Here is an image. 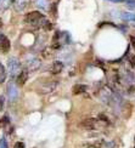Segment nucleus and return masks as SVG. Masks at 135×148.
Instances as JSON below:
<instances>
[{
    "mask_svg": "<svg viewBox=\"0 0 135 148\" xmlns=\"http://www.w3.org/2000/svg\"><path fill=\"white\" fill-rule=\"evenodd\" d=\"M0 148H8V143H6L5 140H3L1 142H0Z\"/></svg>",
    "mask_w": 135,
    "mask_h": 148,
    "instance_id": "obj_21",
    "label": "nucleus"
},
{
    "mask_svg": "<svg viewBox=\"0 0 135 148\" xmlns=\"http://www.w3.org/2000/svg\"><path fill=\"white\" fill-rule=\"evenodd\" d=\"M63 63L61 62V61H55V62L51 63L50 68H49V72L51 74H60L61 72L63 71Z\"/></svg>",
    "mask_w": 135,
    "mask_h": 148,
    "instance_id": "obj_7",
    "label": "nucleus"
},
{
    "mask_svg": "<svg viewBox=\"0 0 135 148\" xmlns=\"http://www.w3.org/2000/svg\"><path fill=\"white\" fill-rule=\"evenodd\" d=\"M6 77H8V74H6V69L5 67L0 63V84H3L5 80H6Z\"/></svg>",
    "mask_w": 135,
    "mask_h": 148,
    "instance_id": "obj_13",
    "label": "nucleus"
},
{
    "mask_svg": "<svg viewBox=\"0 0 135 148\" xmlns=\"http://www.w3.org/2000/svg\"><path fill=\"white\" fill-rule=\"evenodd\" d=\"M40 64H41V62H40L38 58H32L30 61H28V62H27V67H28L29 71H37V69H39Z\"/></svg>",
    "mask_w": 135,
    "mask_h": 148,
    "instance_id": "obj_10",
    "label": "nucleus"
},
{
    "mask_svg": "<svg viewBox=\"0 0 135 148\" xmlns=\"http://www.w3.org/2000/svg\"><path fill=\"white\" fill-rule=\"evenodd\" d=\"M129 40H130V46L135 51V35H129Z\"/></svg>",
    "mask_w": 135,
    "mask_h": 148,
    "instance_id": "obj_19",
    "label": "nucleus"
},
{
    "mask_svg": "<svg viewBox=\"0 0 135 148\" xmlns=\"http://www.w3.org/2000/svg\"><path fill=\"white\" fill-rule=\"evenodd\" d=\"M59 82L57 80H51V82H46L44 84H41L39 88H38V92L41 95H48V94H51L52 91H55V89L57 88Z\"/></svg>",
    "mask_w": 135,
    "mask_h": 148,
    "instance_id": "obj_3",
    "label": "nucleus"
},
{
    "mask_svg": "<svg viewBox=\"0 0 135 148\" xmlns=\"http://www.w3.org/2000/svg\"><path fill=\"white\" fill-rule=\"evenodd\" d=\"M37 5L40 9H48V1L46 0H37Z\"/></svg>",
    "mask_w": 135,
    "mask_h": 148,
    "instance_id": "obj_14",
    "label": "nucleus"
},
{
    "mask_svg": "<svg viewBox=\"0 0 135 148\" xmlns=\"http://www.w3.org/2000/svg\"><path fill=\"white\" fill-rule=\"evenodd\" d=\"M15 6L18 11H22L23 9H26V6L28 4V0H15Z\"/></svg>",
    "mask_w": 135,
    "mask_h": 148,
    "instance_id": "obj_11",
    "label": "nucleus"
},
{
    "mask_svg": "<svg viewBox=\"0 0 135 148\" xmlns=\"http://www.w3.org/2000/svg\"><path fill=\"white\" fill-rule=\"evenodd\" d=\"M9 97H10V100H15V98L17 97V95H18V92H17V89L15 88V85H9Z\"/></svg>",
    "mask_w": 135,
    "mask_h": 148,
    "instance_id": "obj_12",
    "label": "nucleus"
},
{
    "mask_svg": "<svg viewBox=\"0 0 135 148\" xmlns=\"http://www.w3.org/2000/svg\"><path fill=\"white\" fill-rule=\"evenodd\" d=\"M97 119H99L100 121H102V123H110L108 121V116L105 115V114H102V113H100L99 115H97Z\"/></svg>",
    "mask_w": 135,
    "mask_h": 148,
    "instance_id": "obj_15",
    "label": "nucleus"
},
{
    "mask_svg": "<svg viewBox=\"0 0 135 148\" xmlns=\"http://www.w3.org/2000/svg\"><path fill=\"white\" fill-rule=\"evenodd\" d=\"M88 90V85L85 84H76L72 88V94L73 95H82Z\"/></svg>",
    "mask_w": 135,
    "mask_h": 148,
    "instance_id": "obj_9",
    "label": "nucleus"
},
{
    "mask_svg": "<svg viewBox=\"0 0 135 148\" xmlns=\"http://www.w3.org/2000/svg\"><path fill=\"white\" fill-rule=\"evenodd\" d=\"M128 62H129V64L133 68H135V55H129L128 56Z\"/></svg>",
    "mask_w": 135,
    "mask_h": 148,
    "instance_id": "obj_16",
    "label": "nucleus"
},
{
    "mask_svg": "<svg viewBox=\"0 0 135 148\" xmlns=\"http://www.w3.org/2000/svg\"><path fill=\"white\" fill-rule=\"evenodd\" d=\"M46 22V17L40 11H30L24 16V23L33 28H43Z\"/></svg>",
    "mask_w": 135,
    "mask_h": 148,
    "instance_id": "obj_1",
    "label": "nucleus"
},
{
    "mask_svg": "<svg viewBox=\"0 0 135 148\" xmlns=\"http://www.w3.org/2000/svg\"><path fill=\"white\" fill-rule=\"evenodd\" d=\"M43 28H44L45 30H50V29H52V23H51L50 21H48V20H46V22L44 23V26H43Z\"/></svg>",
    "mask_w": 135,
    "mask_h": 148,
    "instance_id": "obj_17",
    "label": "nucleus"
},
{
    "mask_svg": "<svg viewBox=\"0 0 135 148\" xmlns=\"http://www.w3.org/2000/svg\"><path fill=\"white\" fill-rule=\"evenodd\" d=\"M99 119H95V118H87V119H83L81 123L78 124V126L83 129V130H87V131H91V130H95V129L99 126Z\"/></svg>",
    "mask_w": 135,
    "mask_h": 148,
    "instance_id": "obj_2",
    "label": "nucleus"
},
{
    "mask_svg": "<svg viewBox=\"0 0 135 148\" xmlns=\"http://www.w3.org/2000/svg\"><path fill=\"white\" fill-rule=\"evenodd\" d=\"M106 146V141L105 140H94L91 141V142H84L81 145V147L83 148H103Z\"/></svg>",
    "mask_w": 135,
    "mask_h": 148,
    "instance_id": "obj_6",
    "label": "nucleus"
},
{
    "mask_svg": "<svg viewBox=\"0 0 135 148\" xmlns=\"http://www.w3.org/2000/svg\"><path fill=\"white\" fill-rule=\"evenodd\" d=\"M27 80H28V71L27 69H23L16 77V84L18 86H23L24 84L27 83Z\"/></svg>",
    "mask_w": 135,
    "mask_h": 148,
    "instance_id": "obj_8",
    "label": "nucleus"
},
{
    "mask_svg": "<svg viewBox=\"0 0 135 148\" xmlns=\"http://www.w3.org/2000/svg\"><path fill=\"white\" fill-rule=\"evenodd\" d=\"M11 49V42L10 39L5 34L0 33V52L1 53H8Z\"/></svg>",
    "mask_w": 135,
    "mask_h": 148,
    "instance_id": "obj_5",
    "label": "nucleus"
},
{
    "mask_svg": "<svg viewBox=\"0 0 135 148\" xmlns=\"http://www.w3.org/2000/svg\"><path fill=\"white\" fill-rule=\"evenodd\" d=\"M4 104H5V97L0 96V110L4 109Z\"/></svg>",
    "mask_w": 135,
    "mask_h": 148,
    "instance_id": "obj_20",
    "label": "nucleus"
},
{
    "mask_svg": "<svg viewBox=\"0 0 135 148\" xmlns=\"http://www.w3.org/2000/svg\"><path fill=\"white\" fill-rule=\"evenodd\" d=\"M14 148H26V146H24V143L21 142V141H17L14 145Z\"/></svg>",
    "mask_w": 135,
    "mask_h": 148,
    "instance_id": "obj_18",
    "label": "nucleus"
},
{
    "mask_svg": "<svg viewBox=\"0 0 135 148\" xmlns=\"http://www.w3.org/2000/svg\"><path fill=\"white\" fill-rule=\"evenodd\" d=\"M1 26H3V23H1V21H0V28H1Z\"/></svg>",
    "mask_w": 135,
    "mask_h": 148,
    "instance_id": "obj_22",
    "label": "nucleus"
},
{
    "mask_svg": "<svg viewBox=\"0 0 135 148\" xmlns=\"http://www.w3.org/2000/svg\"><path fill=\"white\" fill-rule=\"evenodd\" d=\"M134 148H135V146H134Z\"/></svg>",
    "mask_w": 135,
    "mask_h": 148,
    "instance_id": "obj_24",
    "label": "nucleus"
},
{
    "mask_svg": "<svg viewBox=\"0 0 135 148\" xmlns=\"http://www.w3.org/2000/svg\"><path fill=\"white\" fill-rule=\"evenodd\" d=\"M134 141H135V137H134Z\"/></svg>",
    "mask_w": 135,
    "mask_h": 148,
    "instance_id": "obj_23",
    "label": "nucleus"
},
{
    "mask_svg": "<svg viewBox=\"0 0 135 148\" xmlns=\"http://www.w3.org/2000/svg\"><path fill=\"white\" fill-rule=\"evenodd\" d=\"M8 69L11 74V77H15L18 75L21 72V63L16 57H11L8 61Z\"/></svg>",
    "mask_w": 135,
    "mask_h": 148,
    "instance_id": "obj_4",
    "label": "nucleus"
}]
</instances>
